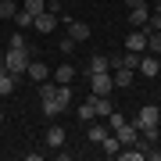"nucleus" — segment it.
Segmentation results:
<instances>
[{
    "label": "nucleus",
    "mask_w": 161,
    "mask_h": 161,
    "mask_svg": "<svg viewBox=\"0 0 161 161\" xmlns=\"http://www.w3.org/2000/svg\"><path fill=\"white\" fill-rule=\"evenodd\" d=\"M4 68L11 75H25V68H29V47H7L4 50Z\"/></svg>",
    "instance_id": "1"
},
{
    "label": "nucleus",
    "mask_w": 161,
    "mask_h": 161,
    "mask_svg": "<svg viewBox=\"0 0 161 161\" xmlns=\"http://www.w3.org/2000/svg\"><path fill=\"white\" fill-rule=\"evenodd\" d=\"M111 90H115V79H111V72H97V75H90V93H97V97H108Z\"/></svg>",
    "instance_id": "2"
},
{
    "label": "nucleus",
    "mask_w": 161,
    "mask_h": 161,
    "mask_svg": "<svg viewBox=\"0 0 161 161\" xmlns=\"http://www.w3.org/2000/svg\"><path fill=\"white\" fill-rule=\"evenodd\" d=\"M158 122H161V108H158V104H143V108H140V115H136V129L158 125Z\"/></svg>",
    "instance_id": "3"
},
{
    "label": "nucleus",
    "mask_w": 161,
    "mask_h": 161,
    "mask_svg": "<svg viewBox=\"0 0 161 161\" xmlns=\"http://www.w3.org/2000/svg\"><path fill=\"white\" fill-rule=\"evenodd\" d=\"M32 29H36V32H43V36H47V32H54V29H58V11H50V7H47L43 14H36V18H32Z\"/></svg>",
    "instance_id": "4"
},
{
    "label": "nucleus",
    "mask_w": 161,
    "mask_h": 161,
    "mask_svg": "<svg viewBox=\"0 0 161 161\" xmlns=\"http://www.w3.org/2000/svg\"><path fill=\"white\" fill-rule=\"evenodd\" d=\"M115 136H118V143H122V147H136L140 129H136V122H122V125L115 129Z\"/></svg>",
    "instance_id": "5"
},
{
    "label": "nucleus",
    "mask_w": 161,
    "mask_h": 161,
    "mask_svg": "<svg viewBox=\"0 0 161 161\" xmlns=\"http://www.w3.org/2000/svg\"><path fill=\"white\" fill-rule=\"evenodd\" d=\"M136 72H143V79H154V75L161 72V58L158 54H140V68Z\"/></svg>",
    "instance_id": "6"
},
{
    "label": "nucleus",
    "mask_w": 161,
    "mask_h": 161,
    "mask_svg": "<svg viewBox=\"0 0 161 161\" xmlns=\"http://www.w3.org/2000/svg\"><path fill=\"white\" fill-rule=\"evenodd\" d=\"M64 32H68V40H75V43H86L90 40V25L86 22H72L68 18V22H64Z\"/></svg>",
    "instance_id": "7"
},
{
    "label": "nucleus",
    "mask_w": 161,
    "mask_h": 161,
    "mask_svg": "<svg viewBox=\"0 0 161 161\" xmlns=\"http://www.w3.org/2000/svg\"><path fill=\"white\" fill-rule=\"evenodd\" d=\"M125 50H136V54L147 50V25H143V29H132L125 36Z\"/></svg>",
    "instance_id": "8"
},
{
    "label": "nucleus",
    "mask_w": 161,
    "mask_h": 161,
    "mask_svg": "<svg viewBox=\"0 0 161 161\" xmlns=\"http://www.w3.org/2000/svg\"><path fill=\"white\" fill-rule=\"evenodd\" d=\"M75 115H79V122H93V118H97V93H86V100L79 104Z\"/></svg>",
    "instance_id": "9"
},
{
    "label": "nucleus",
    "mask_w": 161,
    "mask_h": 161,
    "mask_svg": "<svg viewBox=\"0 0 161 161\" xmlns=\"http://www.w3.org/2000/svg\"><path fill=\"white\" fill-rule=\"evenodd\" d=\"M97 72H111V58L108 54H93L86 61V75H97Z\"/></svg>",
    "instance_id": "10"
},
{
    "label": "nucleus",
    "mask_w": 161,
    "mask_h": 161,
    "mask_svg": "<svg viewBox=\"0 0 161 161\" xmlns=\"http://www.w3.org/2000/svg\"><path fill=\"white\" fill-rule=\"evenodd\" d=\"M108 132H111L108 122H97V118H93V122H90V129H86V140H90V143H100Z\"/></svg>",
    "instance_id": "11"
},
{
    "label": "nucleus",
    "mask_w": 161,
    "mask_h": 161,
    "mask_svg": "<svg viewBox=\"0 0 161 161\" xmlns=\"http://www.w3.org/2000/svg\"><path fill=\"white\" fill-rule=\"evenodd\" d=\"M25 75H29L32 82H47V79H50V68H47L43 61H29V68H25Z\"/></svg>",
    "instance_id": "12"
},
{
    "label": "nucleus",
    "mask_w": 161,
    "mask_h": 161,
    "mask_svg": "<svg viewBox=\"0 0 161 161\" xmlns=\"http://www.w3.org/2000/svg\"><path fill=\"white\" fill-rule=\"evenodd\" d=\"M111 79H115V86H118V90H125V86H132L136 72H132V68H111Z\"/></svg>",
    "instance_id": "13"
},
{
    "label": "nucleus",
    "mask_w": 161,
    "mask_h": 161,
    "mask_svg": "<svg viewBox=\"0 0 161 161\" xmlns=\"http://www.w3.org/2000/svg\"><path fill=\"white\" fill-rule=\"evenodd\" d=\"M54 100H58L61 111L72 108V82H58V93H54Z\"/></svg>",
    "instance_id": "14"
},
{
    "label": "nucleus",
    "mask_w": 161,
    "mask_h": 161,
    "mask_svg": "<svg viewBox=\"0 0 161 161\" xmlns=\"http://www.w3.org/2000/svg\"><path fill=\"white\" fill-rule=\"evenodd\" d=\"M97 147H100V150H104L108 158H118V150H122V143H118V136H115V132H108V136H104Z\"/></svg>",
    "instance_id": "15"
},
{
    "label": "nucleus",
    "mask_w": 161,
    "mask_h": 161,
    "mask_svg": "<svg viewBox=\"0 0 161 161\" xmlns=\"http://www.w3.org/2000/svg\"><path fill=\"white\" fill-rule=\"evenodd\" d=\"M147 18H150L147 4H143V7H132V11H129V25H132V29H143V25H147Z\"/></svg>",
    "instance_id": "16"
},
{
    "label": "nucleus",
    "mask_w": 161,
    "mask_h": 161,
    "mask_svg": "<svg viewBox=\"0 0 161 161\" xmlns=\"http://www.w3.org/2000/svg\"><path fill=\"white\" fill-rule=\"evenodd\" d=\"M14 90H18V75L4 72V75H0V97H11Z\"/></svg>",
    "instance_id": "17"
},
{
    "label": "nucleus",
    "mask_w": 161,
    "mask_h": 161,
    "mask_svg": "<svg viewBox=\"0 0 161 161\" xmlns=\"http://www.w3.org/2000/svg\"><path fill=\"white\" fill-rule=\"evenodd\" d=\"M47 147H54V150L64 147V129L61 125H50V129H47Z\"/></svg>",
    "instance_id": "18"
},
{
    "label": "nucleus",
    "mask_w": 161,
    "mask_h": 161,
    "mask_svg": "<svg viewBox=\"0 0 161 161\" xmlns=\"http://www.w3.org/2000/svg\"><path fill=\"white\" fill-rule=\"evenodd\" d=\"M75 79V64H58L54 68V82H72Z\"/></svg>",
    "instance_id": "19"
},
{
    "label": "nucleus",
    "mask_w": 161,
    "mask_h": 161,
    "mask_svg": "<svg viewBox=\"0 0 161 161\" xmlns=\"http://www.w3.org/2000/svg\"><path fill=\"white\" fill-rule=\"evenodd\" d=\"M147 54H158L161 58V32L158 29H147Z\"/></svg>",
    "instance_id": "20"
},
{
    "label": "nucleus",
    "mask_w": 161,
    "mask_h": 161,
    "mask_svg": "<svg viewBox=\"0 0 161 161\" xmlns=\"http://www.w3.org/2000/svg\"><path fill=\"white\" fill-rule=\"evenodd\" d=\"M22 11L36 18V14H43V11H47V0H25V7H22Z\"/></svg>",
    "instance_id": "21"
},
{
    "label": "nucleus",
    "mask_w": 161,
    "mask_h": 161,
    "mask_svg": "<svg viewBox=\"0 0 161 161\" xmlns=\"http://www.w3.org/2000/svg\"><path fill=\"white\" fill-rule=\"evenodd\" d=\"M14 14H18L14 0H0V22H4V18H14Z\"/></svg>",
    "instance_id": "22"
},
{
    "label": "nucleus",
    "mask_w": 161,
    "mask_h": 161,
    "mask_svg": "<svg viewBox=\"0 0 161 161\" xmlns=\"http://www.w3.org/2000/svg\"><path fill=\"white\" fill-rule=\"evenodd\" d=\"M118 158H122V161H143V150H140V147H129V150L122 147V150H118Z\"/></svg>",
    "instance_id": "23"
},
{
    "label": "nucleus",
    "mask_w": 161,
    "mask_h": 161,
    "mask_svg": "<svg viewBox=\"0 0 161 161\" xmlns=\"http://www.w3.org/2000/svg\"><path fill=\"white\" fill-rule=\"evenodd\" d=\"M43 115H47V118H58V115H61V108H58V100H54V97L43 100Z\"/></svg>",
    "instance_id": "24"
},
{
    "label": "nucleus",
    "mask_w": 161,
    "mask_h": 161,
    "mask_svg": "<svg viewBox=\"0 0 161 161\" xmlns=\"http://www.w3.org/2000/svg\"><path fill=\"white\" fill-rule=\"evenodd\" d=\"M140 136H143L147 143H161V132H158V125H147V129H140Z\"/></svg>",
    "instance_id": "25"
},
{
    "label": "nucleus",
    "mask_w": 161,
    "mask_h": 161,
    "mask_svg": "<svg viewBox=\"0 0 161 161\" xmlns=\"http://www.w3.org/2000/svg\"><path fill=\"white\" fill-rule=\"evenodd\" d=\"M111 111H115V108H111V100H108V97H97V118H108Z\"/></svg>",
    "instance_id": "26"
},
{
    "label": "nucleus",
    "mask_w": 161,
    "mask_h": 161,
    "mask_svg": "<svg viewBox=\"0 0 161 161\" xmlns=\"http://www.w3.org/2000/svg\"><path fill=\"white\" fill-rule=\"evenodd\" d=\"M11 22L18 25V29H29V25H32V14H25V11H22V7H18V14L11 18Z\"/></svg>",
    "instance_id": "27"
},
{
    "label": "nucleus",
    "mask_w": 161,
    "mask_h": 161,
    "mask_svg": "<svg viewBox=\"0 0 161 161\" xmlns=\"http://www.w3.org/2000/svg\"><path fill=\"white\" fill-rule=\"evenodd\" d=\"M54 93H58V82H40V100H47V97H54Z\"/></svg>",
    "instance_id": "28"
},
{
    "label": "nucleus",
    "mask_w": 161,
    "mask_h": 161,
    "mask_svg": "<svg viewBox=\"0 0 161 161\" xmlns=\"http://www.w3.org/2000/svg\"><path fill=\"white\" fill-rule=\"evenodd\" d=\"M58 50L64 54V58H68V54L75 50V40H68V36H61V40H58Z\"/></svg>",
    "instance_id": "29"
},
{
    "label": "nucleus",
    "mask_w": 161,
    "mask_h": 161,
    "mask_svg": "<svg viewBox=\"0 0 161 161\" xmlns=\"http://www.w3.org/2000/svg\"><path fill=\"white\" fill-rule=\"evenodd\" d=\"M7 47H25V32H22V29L11 32V36H7Z\"/></svg>",
    "instance_id": "30"
},
{
    "label": "nucleus",
    "mask_w": 161,
    "mask_h": 161,
    "mask_svg": "<svg viewBox=\"0 0 161 161\" xmlns=\"http://www.w3.org/2000/svg\"><path fill=\"white\" fill-rule=\"evenodd\" d=\"M125 7L132 11V7H143V0H125Z\"/></svg>",
    "instance_id": "31"
},
{
    "label": "nucleus",
    "mask_w": 161,
    "mask_h": 161,
    "mask_svg": "<svg viewBox=\"0 0 161 161\" xmlns=\"http://www.w3.org/2000/svg\"><path fill=\"white\" fill-rule=\"evenodd\" d=\"M58 7H61V0H50V11H58Z\"/></svg>",
    "instance_id": "32"
},
{
    "label": "nucleus",
    "mask_w": 161,
    "mask_h": 161,
    "mask_svg": "<svg viewBox=\"0 0 161 161\" xmlns=\"http://www.w3.org/2000/svg\"><path fill=\"white\" fill-rule=\"evenodd\" d=\"M0 64H4V50H0Z\"/></svg>",
    "instance_id": "33"
},
{
    "label": "nucleus",
    "mask_w": 161,
    "mask_h": 161,
    "mask_svg": "<svg viewBox=\"0 0 161 161\" xmlns=\"http://www.w3.org/2000/svg\"><path fill=\"white\" fill-rule=\"evenodd\" d=\"M4 72H7V68H4V64H0V75H4Z\"/></svg>",
    "instance_id": "34"
},
{
    "label": "nucleus",
    "mask_w": 161,
    "mask_h": 161,
    "mask_svg": "<svg viewBox=\"0 0 161 161\" xmlns=\"http://www.w3.org/2000/svg\"><path fill=\"white\" fill-rule=\"evenodd\" d=\"M0 122H4V111H0Z\"/></svg>",
    "instance_id": "35"
}]
</instances>
